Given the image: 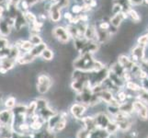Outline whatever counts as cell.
I'll return each instance as SVG.
<instances>
[{
    "label": "cell",
    "instance_id": "38",
    "mask_svg": "<svg viewBox=\"0 0 148 138\" xmlns=\"http://www.w3.org/2000/svg\"><path fill=\"white\" fill-rule=\"evenodd\" d=\"M29 42L32 43L33 45H38V44H40V43H43L42 37H40V35L36 34V33H34V34H32V35H30V36H29Z\"/></svg>",
    "mask_w": 148,
    "mask_h": 138
},
{
    "label": "cell",
    "instance_id": "50",
    "mask_svg": "<svg viewBox=\"0 0 148 138\" xmlns=\"http://www.w3.org/2000/svg\"><path fill=\"white\" fill-rule=\"evenodd\" d=\"M140 65L143 69H148V58L143 60L142 62L140 63Z\"/></svg>",
    "mask_w": 148,
    "mask_h": 138
},
{
    "label": "cell",
    "instance_id": "49",
    "mask_svg": "<svg viewBox=\"0 0 148 138\" xmlns=\"http://www.w3.org/2000/svg\"><path fill=\"white\" fill-rule=\"evenodd\" d=\"M72 11H73L74 14H79V13H81V12L83 11V8H82V7H80V6H78V5H76V6L73 7Z\"/></svg>",
    "mask_w": 148,
    "mask_h": 138
},
{
    "label": "cell",
    "instance_id": "33",
    "mask_svg": "<svg viewBox=\"0 0 148 138\" xmlns=\"http://www.w3.org/2000/svg\"><path fill=\"white\" fill-rule=\"evenodd\" d=\"M127 14H128V18L131 19V20L132 22H135V23H138L141 21V17L140 15L137 13V11H135L134 9L131 8L128 12H127Z\"/></svg>",
    "mask_w": 148,
    "mask_h": 138
},
{
    "label": "cell",
    "instance_id": "39",
    "mask_svg": "<svg viewBox=\"0 0 148 138\" xmlns=\"http://www.w3.org/2000/svg\"><path fill=\"white\" fill-rule=\"evenodd\" d=\"M16 99L14 97H8V98L5 101V106H6L7 109L12 110L15 106H16Z\"/></svg>",
    "mask_w": 148,
    "mask_h": 138
},
{
    "label": "cell",
    "instance_id": "18",
    "mask_svg": "<svg viewBox=\"0 0 148 138\" xmlns=\"http://www.w3.org/2000/svg\"><path fill=\"white\" fill-rule=\"evenodd\" d=\"M99 48V44L97 41H88V43L86 44L85 48L82 50V52L80 53V54H93L98 52Z\"/></svg>",
    "mask_w": 148,
    "mask_h": 138
},
{
    "label": "cell",
    "instance_id": "35",
    "mask_svg": "<svg viewBox=\"0 0 148 138\" xmlns=\"http://www.w3.org/2000/svg\"><path fill=\"white\" fill-rule=\"evenodd\" d=\"M114 2L121 5V6L122 7V8H123V11L125 12H128L129 10L132 8V5H131V2L130 0H114Z\"/></svg>",
    "mask_w": 148,
    "mask_h": 138
},
{
    "label": "cell",
    "instance_id": "47",
    "mask_svg": "<svg viewBox=\"0 0 148 138\" xmlns=\"http://www.w3.org/2000/svg\"><path fill=\"white\" fill-rule=\"evenodd\" d=\"M110 26L111 25H110V21H102L99 23L98 28L100 30H109L110 29Z\"/></svg>",
    "mask_w": 148,
    "mask_h": 138
},
{
    "label": "cell",
    "instance_id": "23",
    "mask_svg": "<svg viewBox=\"0 0 148 138\" xmlns=\"http://www.w3.org/2000/svg\"><path fill=\"white\" fill-rule=\"evenodd\" d=\"M119 107H120V111L121 112H124V113H126V114L132 115L134 112V101L126 100L124 102H122V103H121Z\"/></svg>",
    "mask_w": 148,
    "mask_h": 138
},
{
    "label": "cell",
    "instance_id": "56",
    "mask_svg": "<svg viewBox=\"0 0 148 138\" xmlns=\"http://www.w3.org/2000/svg\"><path fill=\"white\" fill-rule=\"evenodd\" d=\"M1 101H2V94L0 93V103H1Z\"/></svg>",
    "mask_w": 148,
    "mask_h": 138
},
{
    "label": "cell",
    "instance_id": "48",
    "mask_svg": "<svg viewBox=\"0 0 148 138\" xmlns=\"http://www.w3.org/2000/svg\"><path fill=\"white\" fill-rule=\"evenodd\" d=\"M140 82H141L140 85L142 87V89L145 90V91H148V78H145L144 79H141Z\"/></svg>",
    "mask_w": 148,
    "mask_h": 138
},
{
    "label": "cell",
    "instance_id": "55",
    "mask_svg": "<svg viewBox=\"0 0 148 138\" xmlns=\"http://www.w3.org/2000/svg\"><path fill=\"white\" fill-rule=\"evenodd\" d=\"M40 1H45V0H40ZM50 1H52V2H57V0H50Z\"/></svg>",
    "mask_w": 148,
    "mask_h": 138
},
{
    "label": "cell",
    "instance_id": "51",
    "mask_svg": "<svg viewBox=\"0 0 148 138\" xmlns=\"http://www.w3.org/2000/svg\"><path fill=\"white\" fill-rule=\"evenodd\" d=\"M132 6H139L144 3V0H130Z\"/></svg>",
    "mask_w": 148,
    "mask_h": 138
},
{
    "label": "cell",
    "instance_id": "14",
    "mask_svg": "<svg viewBox=\"0 0 148 138\" xmlns=\"http://www.w3.org/2000/svg\"><path fill=\"white\" fill-rule=\"evenodd\" d=\"M16 64V60L11 59L9 57L0 59V74H6L8 70H11Z\"/></svg>",
    "mask_w": 148,
    "mask_h": 138
},
{
    "label": "cell",
    "instance_id": "5",
    "mask_svg": "<svg viewBox=\"0 0 148 138\" xmlns=\"http://www.w3.org/2000/svg\"><path fill=\"white\" fill-rule=\"evenodd\" d=\"M53 85L52 78L47 74H40L37 78V90L40 94H45Z\"/></svg>",
    "mask_w": 148,
    "mask_h": 138
},
{
    "label": "cell",
    "instance_id": "20",
    "mask_svg": "<svg viewBox=\"0 0 148 138\" xmlns=\"http://www.w3.org/2000/svg\"><path fill=\"white\" fill-rule=\"evenodd\" d=\"M109 79L111 81L112 83H113L115 86H117L118 88L120 89H123L124 87H125V84L126 82L124 81V79L121 78V76H119L118 75H116L114 72H112V71L110 70V72H109Z\"/></svg>",
    "mask_w": 148,
    "mask_h": 138
},
{
    "label": "cell",
    "instance_id": "37",
    "mask_svg": "<svg viewBox=\"0 0 148 138\" xmlns=\"http://www.w3.org/2000/svg\"><path fill=\"white\" fill-rule=\"evenodd\" d=\"M136 99L140 100L141 101L144 102V103H145L146 105H148V91L141 89L138 92V95L136 96Z\"/></svg>",
    "mask_w": 148,
    "mask_h": 138
},
{
    "label": "cell",
    "instance_id": "9",
    "mask_svg": "<svg viewBox=\"0 0 148 138\" xmlns=\"http://www.w3.org/2000/svg\"><path fill=\"white\" fill-rule=\"evenodd\" d=\"M53 35L54 36L55 39H57L59 42L62 43H68L70 38H71L67 29L64 28V27H61V26L55 27L53 30Z\"/></svg>",
    "mask_w": 148,
    "mask_h": 138
},
{
    "label": "cell",
    "instance_id": "25",
    "mask_svg": "<svg viewBox=\"0 0 148 138\" xmlns=\"http://www.w3.org/2000/svg\"><path fill=\"white\" fill-rule=\"evenodd\" d=\"M84 37L88 41H97V28L95 26L88 25L84 34Z\"/></svg>",
    "mask_w": 148,
    "mask_h": 138
},
{
    "label": "cell",
    "instance_id": "54",
    "mask_svg": "<svg viewBox=\"0 0 148 138\" xmlns=\"http://www.w3.org/2000/svg\"><path fill=\"white\" fill-rule=\"evenodd\" d=\"M144 4L145 5H148V0H144Z\"/></svg>",
    "mask_w": 148,
    "mask_h": 138
},
{
    "label": "cell",
    "instance_id": "53",
    "mask_svg": "<svg viewBox=\"0 0 148 138\" xmlns=\"http://www.w3.org/2000/svg\"><path fill=\"white\" fill-rule=\"evenodd\" d=\"M8 1H9V2H11L12 4L17 5V6H18V5L20 3V1H21V0H8Z\"/></svg>",
    "mask_w": 148,
    "mask_h": 138
},
{
    "label": "cell",
    "instance_id": "13",
    "mask_svg": "<svg viewBox=\"0 0 148 138\" xmlns=\"http://www.w3.org/2000/svg\"><path fill=\"white\" fill-rule=\"evenodd\" d=\"M14 114L12 110H4L0 111V124L2 125H9L13 127Z\"/></svg>",
    "mask_w": 148,
    "mask_h": 138
},
{
    "label": "cell",
    "instance_id": "31",
    "mask_svg": "<svg viewBox=\"0 0 148 138\" xmlns=\"http://www.w3.org/2000/svg\"><path fill=\"white\" fill-rule=\"evenodd\" d=\"M125 88H127V89L134 91V92H139L142 89L141 85L137 84L136 82H134V81H132V80L127 81L125 84Z\"/></svg>",
    "mask_w": 148,
    "mask_h": 138
},
{
    "label": "cell",
    "instance_id": "8",
    "mask_svg": "<svg viewBox=\"0 0 148 138\" xmlns=\"http://www.w3.org/2000/svg\"><path fill=\"white\" fill-rule=\"evenodd\" d=\"M145 46L141 45V44H137L132 48L131 56H130L132 62L135 64H140L143 60L145 59Z\"/></svg>",
    "mask_w": 148,
    "mask_h": 138
},
{
    "label": "cell",
    "instance_id": "36",
    "mask_svg": "<svg viewBox=\"0 0 148 138\" xmlns=\"http://www.w3.org/2000/svg\"><path fill=\"white\" fill-rule=\"evenodd\" d=\"M40 56H42V59L45 60V61H51V60H53V52L51 49L46 48L42 53Z\"/></svg>",
    "mask_w": 148,
    "mask_h": 138
},
{
    "label": "cell",
    "instance_id": "6",
    "mask_svg": "<svg viewBox=\"0 0 148 138\" xmlns=\"http://www.w3.org/2000/svg\"><path fill=\"white\" fill-rule=\"evenodd\" d=\"M134 110L141 121L148 120V107L143 101L135 99V100H134Z\"/></svg>",
    "mask_w": 148,
    "mask_h": 138
},
{
    "label": "cell",
    "instance_id": "42",
    "mask_svg": "<svg viewBox=\"0 0 148 138\" xmlns=\"http://www.w3.org/2000/svg\"><path fill=\"white\" fill-rule=\"evenodd\" d=\"M115 97H116L117 100L120 102V104L122 103V102L126 101V100H127V93L124 92L123 90H120V91L117 92V96H115Z\"/></svg>",
    "mask_w": 148,
    "mask_h": 138
},
{
    "label": "cell",
    "instance_id": "58",
    "mask_svg": "<svg viewBox=\"0 0 148 138\" xmlns=\"http://www.w3.org/2000/svg\"><path fill=\"white\" fill-rule=\"evenodd\" d=\"M147 138H148V137H147Z\"/></svg>",
    "mask_w": 148,
    "mask_h": 138
},
{
    "label": "cell",
    "instance_id": "15",
    "mask_svg": "<svg viewBox=\"0 0 148 138\" xmlns=\"http://www.w3.org/2000/svg\"><path fill=\"white\" fill-rule=\"evenodd\" d=\"M13 27V24L8 20L6 18H3L0 19V35L1 36L7 37L11 32V29Z\"/></svg>",
    "mask_w": 148,
    "mask_h": 138
},
{
    "label": "cell",
    "instance_id": "45",
    "mask_svg": "<svg viewBox=\"0 0 148 138\" xmlns=\"http://www.w3.org/2000/svg\"><path fill=\"white\" fill-rule=\"evenodd\" d=\"M138 44L144 45V46L148 45V33L143 35V36H140L138 38Z\"/></svg>",
    "mask_w": 148,
    "mask_h": 138
},
{
    "label": "cell",
    "instance_id": "2",
    "mask_svg": "<svg viewBox=\"0 0 148 138\" xmlns=\"http://www.w3.org/2000/svg\"><path fill=\"white\" fill-rule=\"evenodd\" d=\"M37 104V112L39 116L42 118L43 121L47 122L51 117L56 113V111H53L52 108H50L48 101L44 99H38L36 100Z\"/></svg>",
    "mask_w": 148,
    "mask_h": 138
},
{
    "label": "cell",
    "instance_id": "19",
    "mask_svg": "<svg viewBox=\"0 0 148 138\" xmlns=\"http://www.w3.org/2000/svg\"><path fill=\"white\" fill-rule=\"evenodd\" d=\"M28 23H27V20L24 17V13L21 11L18 16L16 17V19H14V24H13V27L14 29L19 32V30H21L25 26H26Z\"/></svg>",
    "mask_w": 148,
    "mask_h": 138
},
{
    "label": "cell",
    "instance_id": "3",
    "mask_svg": "<svg viewBox=\"0 0 148 138\" xmlns=\"http://www.w3.org/2000/svg\"><path fill=\"white\" fill-rule=\"evenodd\" d=\"M113 120L119 126V130L121 132H129L130 129L132 126V115L130 114H126L124 112L120 111L118 114L115 115L113 117Z\"/></svg>",
    "mask_w": 148,
    "mask_h": 138
},
{
    "label": "cell",
    "instance_id": "34",
    "mask_svg": "<svg viewBox=\"0 0 148 138\" xmlns=\"http://www.w3.org/2000/svg\"><path fill=\"white\" fill-rule=\"evenodd\" d=\"M24 13V17H25V19H26V20H27V23H29V25H32V24H33L34 22H36L37 20H38V19H37V17H36V15H34L32 12H30V11H25V12H23Z\"/></svg>",
    "mask_w": 148,
    "mask_h": 138
},
{
    "label": "cell",
    "instance_id": "29",
    "mask_svg": "<svg viewBox=\"0 0 148 138\" xmlns=\"http://www.w3.org/2000/svg\"><path fill=\"white\" fill-rule=\"evenodd\" d=\"M40 0H21L18 5H20V10L23 12L28 11V9L30 7H33L34 5H36Z\"/></svg>",
    "mask_w": 148,
    "mask_h": 138
},
{
    "label": "cell",
    "instance_id": "16",
    "mask_svg": "<svg viewBox=\"0 0 148 138\" xmlns=\"http://www.w3.org/2000/svg\"><path fill=\"white\" fill-rule=\"evenodd\" d=\"M79 122H81V124L86 128V130H88L89 132H92L95 129H97V125L95 122L94 116H84L82 119H80Z\"/></svg>",
    "mask_w": 148,
    "mask_h": 138
},
{
    "label": "cell",
    "instance_id": "28",
    "mask_svg": "<svg viewBox=\"0 0 148 138\" xmlns=\"http://www.w3.org/2000/svg\"><path fill=\"white\" fill-rule=\"evenodd\" d=\"M15 44H16L20 50H23V51H25V52H29V51L32 50V47L34 46L32 43L29 42V41L18 40V41H17L16 43H15Z\"/></svg>",
    "mask_w": 148,
    "mask_h": 138
},
{
    "label": "cell",
    "instance_id": "24",
    "mask_svg": "<svg viewBox=\"0 0 148 138\" xmlns=\"http://www.w3.org/2000/svg\"><path fill=\"white\" fill-rule=\"evenodd\" d=\"M32 138H55V134L48 128L35 132L32 135Z\"/></svg>",
    "mask_w": 148,
    "mask_h": 138
},
{
    "label": "cell",
    "instance_id": "32",
    "mask_svg": "<svg viewBox=\"0 0 148 138\" xmlns=\"http://www.w3.org/2000/svg\"><path fill=\"white\" fill-rule=\"evenodd\" d=\"M105 130L108 132L110 135H113L117 134V133L120 131L118 124H117L113 120H111V122L109 124V125L107 126V128Z\"/></svg>",
    "mask_w": 148,
    "mask_h": 138
},
{
    "label": "cell",
    "instance_id": "22",
    "mask_svg": "<svg viewBox=\"0 0 148 138\" xmlns=\"http://www.w3.org/2000/svg\"><path fill=\"white\" fill-rule=\"evenodd\" d=\"M35 57L30 54L29 52H25L24 54H20L17 60V63L19 65H27L29 63H32L34 61Z\"/></svg>",
    "mask_w": 148,
    "mask_h": 138
},
{
    "label": "cell",
    "instance_id": "4",
    "mask_svg": "<svg viewBox=\"0 0 148 138\" xmlns=\"http://www.w3.org/2000/svg\"><path fill=\"white\" fill-rule=\"evenodd\" d=\"M109 72H110V69L105 67V66L99 70L91 71L90 76H89V85L91 87V89H92L93 87L102 85V83L108 78Z\"/></svg>",
    "mask_w": 148,
    "mask_h": 138
},
{
    "label": "cell",
    "instance_id": "30",
    "mask_svg": "<svg viewBox=\"0 0 148 138\" xmlns=\"http://www.w3.org/2000/svg\"><path fill=\"white\" fill-rule=\"evenodd\" d=\"M110 70L112 71V72H114L116 75H118L119 76H121V78H124V75L126 73V70L123 67H122V66L118 62L112 65Z\"/></svg>",
    "mask_w": 148,
    "mask_h": 138
},
{
    "label": "cell",
    "instance_id": "52",
    "mask_svg": "<svg viewBox=\"0 0 148 138\" xmlns=\"http://www.w3.org/2000/svg\"><path fill=\"white\" fill-rule=\"evenodd\" d=\"M64 18H65V19H68L69 20V22L72 20V19L74 18V15H71L70 13H67L66 12L65 14H64Z\"/></svg>",
    "mask_w": 148,
    "mask_h": 138
},
{
    "label": "cell",
    "instance_id": "46",
    "mask_svg": "<svg viewBox=\"0 0 148 138\" xmlns=\"http://www.w3.org/2000/svg\"><path fill=\"white\" fill-rule=\"evenodd\" d=\"M11 138H32V135L29 134H19V133H13Z\"/></svg>",
    "mask_w": 148,
    "mask_h": 138
},
{
    "label": "cell",
    "instance_id": "44",
    "mask_svg": "<svg viewBox=\"0 0 148 138\" xmlns=\"http://www.w3.org/2000/svg\"><path fill=\"white\" fill-rule=\"evenodd\" d=\"M123 11V8L121 6V5L117 4V3H114L113 7L111 8V12L113 13V15H116V14H120Z\"/></svg>",
    "mask_w": 148,
    "mask_h": 138
},
{
    "label": "cell",
    "instance_id": "26",
    "mask_svg": "<svg viewBox=\"0 0 148 138\" xmlns=\"http://www.w3.org/2000/svg\"><path fill=\"white\" fill-rule=\"evenodd\" d=\"M111 135L105 129L97 128L90 133L89 138H110Z\"/></svg>",
    "mask_w": 148,
    "mask_h": 138
},
{
    "label": "cell",
    "instance_id": "41",
    "mask_svg": "<svg viewBox=\"0 0 148 138\" xmlns=\"http://www.w3.org/2000/svg\"><path fill=\"white\" fill-rule=\"evenodd\" d=\"M107 109H108V112L112 117H114L115 115H117L121 111L120 107L116 106V105H108V108Z\"/></svg>",
    "mask_w": 148,
    "mask_h": 138
},
{
    "label": "cell",
    "instance_id": "27",
    "mask_svg": "<svg viewBox=\"0 0 148 138\" xmlns=\"http://www.w3.org/2000/svg\"><path fill=\"white\" fill-rule=\"evenodd\" d=\"M46 48H47V44L45 43H40L38 45H34L33 47H32V49L29 51V53L32 54L35 58H36V57H39V56H40L42 53Z\"/></svg>",
    "mask_w": 148,
    "mask_h": 138
},
{
    "label": "cell",
    "instance_id": "17",
    "mask_svg": "<svg viewBox=\"0 0 148 138\" xmlns=\"http://www.w3.org/2000/svg\"><path fill=\"white\" fill-rule=\"evenodd\" d=\"M128 18V14H127V12L125 11H122L121 13L120 14H116V15H113L110 19V23L111 26H113L115 28L118 29L120 26H121V24L122 22V20Z\"/></svg>",
    "mask_w": 148,
    "mask_h": 138
},
{
    "label": "cell",
    "instance_id": "40",
    "mask_svg": "<svg viewBox=\"0 0 148 138\" xmlns=\"http://www.w3.org/2000/svg\"><path fill=\"white\" fill-rule=\"evenodd\" d=\"M90 133L88 130H86L84 127H82L76 134V138H89L90 136Z\"/></svg>",
    "mask_w": 148,
    "mask_h": 138
},
{
    "label": "cell",
    "instance_id": "1",
    "mask_svg": "<svg viewBox=\"0 0 148 138\" xmlns=\"http://www.w3.org/2000/svg\"><path fill=\"white\" fill-rule=\"evenodd\" d=\"M73 65L75 69L86 71V72L99 70L104 67V65L100 61L94 59L93 54H80L79 57L76 58L73 62Z\"/></svg>",
    "mask_w": 148,
    "mask_h": 138
},
{
    "label": "cell",
    "instance_id": "21",
    "mask_svg": "<svg viewBox=\"0 0 148 138\" xmlns=\"http://www.w3.org/2000/svg\"><path fill=\"white\" fill-rule=\"evenodd\" d=\"M118 63L123 67L126 71H130L132 69V67L134 66V65L135 63H134L132 61L131 57L129 56H126V55H120L119 58H118Z\"/></svg>",
    "mask_w": 148,
    "mask_h": 138
},
{
    "label": "cell",
    "instance_id": "10",
    "mask_svg": "<svg viewBox=\"0 0 148 138\" xmlns=\"http://www.w3.org/2000/svg\"><path fill=\"white\" fill-rule=\"evenodd\" d=\"M86 107L88 106L75 102V104H73L72 106H71L70 111H69L70 114L72 115V117L75 120L79 121L80 119H82L84 117V114L86 111Z\"/></svg>",
    "mask_w": 148,
    "mask_h": 138
},
{
    "label": "cell",
    "instance_id": "11",
    "mask_svg": "<svg viewBox=\"0 0 148 138\" xmlns=\"http://www.w3.org/2000/svg\"><path fill=\"white\" fill-rule=\"evenodd\" d=\"M94 119H95L97 128L99 129H106L107 126L109 125V124L112 120L105 112H99V113H97L94 116Z\"/></svg>",
    "mask_w": 148,
    "mask_h": 138
},
{
    "label": "cell",
    "instance_id": "43",
    "mask_svg": "<svg viewBox=\"0 0 148 138\" xmlns=\"http://www.w3.org/2000/svg\"><path fill=\"white\" fill-rule=\"evenodd\" d=\"M8 41L5 36H1L0 35V54H1L3 51L8 47Z\"/></svg>",
    "mask_w": 148,
    "mask_h": 138
},
{
    "label": "cell",
    "instance_id": "7",
    "mask_svg": "<svg viewBox=\"0 0 148 138\" xmlns=\"http://www.w3.org/2000/svg\"><path fill=\"white\" fill-rule=\"evenodd\" d=\"M102 102H105L107 105H116L120 106V102L117 100L116 97L113 95V92L109 89H102L99 93H98Z\"/></svg>",
    "mask_w": 148,
    "mask_h": 138
},
{
    "label": "cell",
    "instance_id": "12",
    "mask_svg": "<svg viewBox=\"0 0 148 138\" xmlns=\"http://www.w3.org/2000/svg\"><path fill=\"white\" fill-rule=\"evenodd\" d=\"M61 9L62 8L60 7V5L57 2H53L51 4V6L48 9L49 15L51 20L53 22H58L62 18V14H61Z\"/></svg>",
    "mask_w": 148,
    "mask_h": 138
},
{
    "label": "cell",
    "instance_id": "57",
    "mask_svg": "<svg viewBox=\"0 0 148 138\" xmlns=\"http://www.w3.org/2000/svg\"><path fill=\"white\" fill-rule=\"evenodd\" d=\"M6 1H7V0H0V3H5Z\"/></svg>",
    "mask_w": 148,
    "mask_h": 138
}]
</instances>
